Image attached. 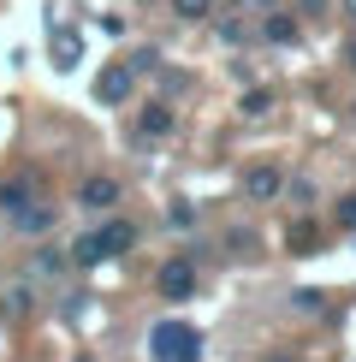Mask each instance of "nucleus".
Returning <instances> with one entry per match:
<instances>
[{"instance_id":"1","label":"nucleus","mask_w":356,"mask_h":362,"mask_svg":"<svg viewBox=\"0 0 356 362\" xmlns=\"http://www.w3.org/2000/svg\"><path fill=\"white\" fill-rule=\"evenodd\" d=\"M148 356L155 362H196L202 356V333L190 321H155L148 327Z\"/></svg>"},{"instance_id":"2","label":"nucleus","mask_w":356,"mask_h":362,"mask_svg":"<svg viewBox=\"0 0 356 362\" xmlns=\"http://www.w3.org/2000/svg\"><path fill=\"white\" fill-rule=\"evenodd\" d=\"M155 285H160V297H167V303H184V297L196 291V262H190V255H172V262H160Z\"/></svg>"},{"instance_id":"3","label":"nucleus","mask_w":356,"mask_h":362,"mask_svg":"<svg viewBox=\"0 0 356 362\" xmlns=\"http://www.w3.org/2000/svg\"><path fill=\"white\" fill-rule=\"evenodd\" d=\"M30 202H42V190H36V173H18V178H6V185H0V214H24Z\"/></svg>"},{"instance_id":"4","label":"nucleus","mask_w":356,"mask_h":362,"mask_svg":"<svg viewBox=\"0 0 356 362\" xmlns=\"http://www.w3.org/2000/svg\"><path fill=\"white\" fill-rule=\"evenodd\" d=\"M131 89H137V71H131V66H107V71L95 78V101L119 107V101H131Z\"/></svg>"},{"instance_id":"5","label":"nucleus","mask_w":356,"mask_h":362,"mask_svg":"<svg viewBox=\"0 0 356 362\" xmlns=\"http://www.w3.org/2000/svg\"><path fill=\"white\" fill-rule=\"evenodd\" d=\"M113 202H119V178L95 173V178H83V185H78V208H89V214H101V208H113Z\"/></svg>"},{"instance_id":"6","label":"nucleus","mask_w":356,"mask_h":362,"mask_svg":"<svg viewBox=\"0 0 356 362\" xmlns=\"http://www.w3.org/2000/svg\"><path fill=\"white\" fill-rule=\"evenodd\" d=\"M279 190H285L279 167H249V173H244V196H249V202H273Z\"/></svg>"},{"instance_id":"7","label":"nucleus","mask_w":356,"mask_h":362,"mask_svg":"<svg viewBox=\"0 0 356 362\" xmlns=\"http://www.w3.org/2000/svg\"><path fill=\"white\" fill-rule=\"evenodd\" d=\"M95 238H101V250H107V255H125L131 244H137V226H131V220H107Z\"/></svg>"},{"instance_id":"8","label":"nucleus","mask_w":356,"mask_h":362,"mask_svg":"<svg viewBox=\"0 0 356 362\" xmlns=\"http://www.w3.org/2000/svg\"><path fill=\"white\" fill-rule=\"evenodd\" d=\"M172 125H178V119H172L167 101H155V107H143V113H137V137H167Z\"/></svg>"},{"instance_id":"9","label":"nucleus","mask_w":356,"mask_h":362,"mask_svg":"<svg viewBox=\"0 0 356 362\" xmlns=\"http://www.w3.org/2000/svg\"><path fill=\"white\" fill-rule=\"evenodd\" d=\"M12 226H18L24 238H36V232H48V226H54V202H30L24 214H12Z\"/></svg>"},{"instance_id":"10","label":"nucleus","mask_w":356,"mask_h":362,"mask_svg":"<svg viewBox=\"0 0 356 362\" xmlns=\"http://www.w3.org/2000/svg\"><path fill=\"white\" fill-rule=\"evenodd\" d=\"M261 36L285 48V42H297V18H291V12H267V18H261Z\"/></svg>"},{"instance_id":"11","label":"nucleus","mask_w":356,"mask_h":362,"mask_svg":"<svg viewBox=\"0 0 356 362\" xmlns=\"http://www.w3.org/2000/svg\"><path fill=\"white\" fill-rule=\"evenodd\" d=\"M71 262H78V267H95V262H107V250H101V238H95V232H83L78 244H71Z\"/></svg>"},{"instance_id":"12","label":"nucleus","mask_w":356,"mask_h":362,"mask_svg":"<svg viewBox=\"0 0 356 362\" xmlns=\"http://www.w3.org/2000/svg\"><path fill=\"white\" fill-rule=\"evenodd\" d=\"M54 66H59V71L78 66V36H71V30H59V36H54Z\"/></svg>"},{"instance_id":"13","label":"nucleus","mask_w":356,"mask_h":362,"mask_svg":"<svg viewBox=\"0 0 356 362\" xmlns=\"http://www.w3.org/2000/svg\"><path fill=\"white\" fill-rule=\"evenodd\" d=\"M172 12L196 24V18H208V12H214V0H172Z\"/></svg>"},{"instance_id":"14","label":"nucleus","mask_w":356,"mask_h":362,"mask_svg":"<svg viewBox=\"0 0 356 362\" xmlns=\"http://www.w3.org/2000/svg\"><path fill=\"white\" fill-rule=\"evenodd\" d=\"M267 107H273V95H267V89H249V95H244V119H261Z\"/></svg>"},{"instance_id":"15","label":"nucleus","mask_w":356,"mask_h":362,"mask_svg":"<svg viewBox=\"0 0 356 362\" xmlns=\"http://www.w3.org/2000/svg\"><path fill=\"white\" fill-rule=\"evenodd\" d=\"M249 30H244V18H220V42H244Z\"/></svg>"},{"instance_id":"16","label":"nucleus","mask_w":356,"mask_h":362,"mask_svg":"<svg viewBox=\"0 0 356 362\" xmlns=\"http://www.w3.org/2000/svg\"><path fill=\"white\" fill-rule=\"evenodd\" d=\"M333 220H338V226H350V232H356V190L345 196V202H338V214H333Z\"/></svg>"},{"instance_id":"17","label":"nucleus","mask_w":356,"mask_h":362,"mask_svg":"<svg viewBox=\"0 0 356 362\" xmlns=\"http://www.w3.org/2000/svg\"><path fill=\"white\" fill-rule=\"evenodd\" d=\"M160 66V54L155 48H143V54H131V71H155Z\"/></svg>"},{"instance_id":"18","label":"nucleus","mask_w":356,"mask_h":362,"mask_svg":"<svg viewBox=\"0 0 356 362\" xmlns=\"http://www.w3.org/2000/svg\"><path fill=\"white\" fill-rule=\"evenodd\" d=\"M30 309V291H24V285H18V291H6V315H24Z\"/></svg>"},{"instance_id":"19","label":"nucleus","mask_w":356,"mask_h":362,"mask_svg":"<svg viewBox=\"0 0 356 362\" xmlns=\"http://www.w3.org/2000/svg\"><path fill=\"white\" fill-rule=\"evenodd\" d=\"M291 244H297V250H309V244H315V226H309V220H303V226H291Z\"/></svg>"},{"instance_id":"20","label":"nucleus","mask_w":356,"mask_h":362,"mask_svg":"<svg viewBox=\"0 0 356 362\" xmlns=\"http://www.w3.org/2000/svg\"><path fill=\"white\" fill-rule=\"evenodd\" d=\"M321 297H326V291H297V297H291V303H297V309H309V315H315V309H321Z\"/></svg>"},{"instance_id":"21","label":"nucleus","mask_w":356,"mask_h":362,"mask_svg":"<svg viewBox=\"0 0 356 362\" xmlns=\"http://www.w3.org/2000/svg\"><path fill=\"white\" fill-rule=\"evenodd\" d=\"M345 59H350V71H356V36H350V48H345Z\"/></svg>"},{"instance_id":"22","label":"nucleus","mask_w":356,"mask_h":362,"mask_svg":"<svg viewBox=\"0 0 356 362\" xmlns=\"http://www.w3.org/2000/svg\"><path fill=\"white\" fill-rule=\"evenodd\" d=\"M345 12H350V18H356V0H345Z\"/></svg>"},{"instance_id":"23","label":"nucleus","mask_w":356,"mask_h":362,"mask_svg":"<svg viewBox=\"0 0 356 362\" xmlns=\"http://www.w3.org/2000/svg\"><path fill=\"white\" fill-rule=\"evenodd\" d=\"M256 6H267V0H256Z\"/></svg>"}]
</instances>
